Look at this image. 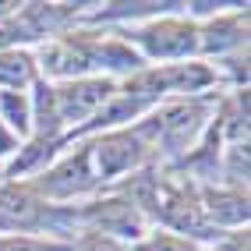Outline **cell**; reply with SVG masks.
Instances as JSON below:
<instances>
[{"label": "cell", "instance_id": "obj_13", "mask_svg": "<svg viewBox=\"0 0 251 251\" xmlns=\"http://www.w3.org/2000/svg\"><path fill=\"white\" fill-rule=\"evenodd\" d=\"M0 251H75V248L57 241H36V237H0Z\"/></svg>", "mask_w": 251, "mask_h": 251}, {"label": "cell", "instance_id": "obj_14", "mask_svg": "<svg viewBox=\"0 0 251 251\" xmlns=\"http://www.w3.org/2000/svg\"><path fill=\"white\" fill-rule=\"evenodd\" d=\"M142 251H195V244L174 237V233H152V241H145Z\"/></svg>", "mask_w": 251, "mask_h": 251}, {"label": "cell", "instance_id": "obj_12", "mask_svg": "<svg viewBox=\"0 0 251 251\" xmlns=\"http://www.w3.org/2000/svg\"><path fill=\"white\" fill-rule=\"evenodd\" d=\"M32 57L22 53V50H0V85L18 92L22 85H28L32 81Z\"/></svg>", "mask_w": 251, "mask_h": 251}, {"label": "cell", "instance_id": "obj_16", "mask_svg": "<svg viewBox=\"0 0 251 251\" xmlns=\"http://www.w3.org/2000/svg\"><path fill=\"white\" fill-rule=\"evenodd\" d=\"M11 152H18V138H14L11 131H7L4 124H0V159L11 156Z\"/></svg>", "mask_w": 251, "mask_h": 251}, {"label": "cell", "instance_id": "obj_11", "mask_svg": "<svg viewBox=\"0 0 251 251\" xmlns=\"http://www.w3.org/2000/svg\"><path fill=\"white\" fill-rule=\"evenodd\" d=\"M57 145L60 142H50V138H32L25 149H18V156L11 159L7 166V177H25V174H36L57 156Z\"/></svg>", "mask_w": 251, "mask_h": 251}, {"label": "cell", "instance_id": "obj_5", "mask_svg": "<svg viewBox=\"0 0 251 251\" xmlns=\"http://www.w3.org/2000/svg\"><path fill=\"white\" fill-rule=\"evenodd\" d=\"M135 43L142 46V60L145 57H156V60H177V57H191L198 53V28L188 22H174V18H163L152 22L135 32Z\"/></svg>", "mask_w": 251, "mask_h": 251}, {"label": "cell", "instance_id": "obj_1", "mask_svg": "<svg viewBox=\"0 0 251 251\" xmlns=\"http://www.w3.org/2000/svg\"><path fill=\"white\" fill-rule=\"evenodd\" d=\"M202 127H205V103H170L149 124L135 127V135L145 145L163 149L166 156H180V152H191Z\"/></svg>", "mask_w": 251, "mask_h": 251}, {"label": "cell", "instance_id": "obj_2", "mask_svg": "<svg viewBox=\"0 0 251 251\" xmlns=\"http://www.w3.org/2000/svg\"><path fill=\"white\" fill-rule=\"evenodd\" d=\"M113 96H117V85L110 78H75V81H64L60 89H53L60 127L64 124H89V117H96Z\"/></svg>", "mask_w": 251, "mask_h": 251}, {"label": "cell", "instance_id": "obj_8", "mask_svg": "<svg viewBox=\"0 0 251 251\" xmlns=\"http://www.w3.org/2000/svg\"><path fill=\"white\" fill-rule=\"evenodd\" d=\"M28 103H32V131H36V138L60 142V117H57L53 85H46V81H36V96H32Z\"/></svg>", "mask_w": 251, "mask_h": 251}, {"label": "cell", "instance_id": "obj_6", "mask_svg": "<svg viewBox=\"0 0 251 251\" xmlns=\"http://www.w3.org/2000/svg\"><path fill=\"white\" fill-rule=\"evenodd\" d=\"M43 71L50 78H85L89 71H96V43L85 36H71V39H53L50 46H43Z\"/></svg>", "mask_w": 251, "mask_h": 251}, {"label": "cell", "instance_id": "obj_10", "mask_svg": "<svg viewBox=\"0 0 251 251\" xmlns=\"http://www.w3.org/2000/svg\"><path fill=\"white\" fill-rule=\"evenodd\" d=\"M0 124L18 138H25L32 131V103L25 92H11V89L0 92Z\"/></svg>", "mask_w": 251, "mask_h": 251}, {"label": "cell", "instance_id": "obj_4", "mask_svg": "<svg viewBox=\"0 0 251 251\" xmlns=\"http://www.w3.org/2000/svg\"><path fill=\"white\" fill-rule=\"evenodd\" d=\"M78 223L99 237H121V241H138L145 233V216L127 198H103V202L85 205L78 212Z\"/></svg>", "mask_w": 251, "mask_h": 251}, {"label": "cell", "instance_id": "obj_3", "mask_svg": "<svg viewBox=\"0 0 251 251\" xmlns=\"http://www.w3.org/2000/svg\"><path fill=\"white\" fill-rule=\"evenodd\" d=\"M145 149L149 145L135 135V131H110V135H103L99 142H92L89 152H92V170H96L99 184L138 170L145 163Z\"/></svg>", "mask_w": 251, "mask_h": 251}, {"label": "cell", "instance_id": "obj_7", "mask_svg": "<svg viewBox=\"0 0 251 251\" xmlns=\"http://www.w3.org/2000/svg\"><path fill=\"white\" fill-rule=\"evenodd\" d=\"M99 184L96 170H92V152L89 145L81 152L60 159L53 170H43V191L50 198H75V195H85Z\"/></svg>", "mask_w": 251, "mask_h": 251}, {"label": "cell", "instance_id": "obj_15", "mask_svg": "<svg viewBox=\"0 0 251 251\" xmlns=\"http://www.w3.org/2000/svg\"><path fill=\"white\" fill-rule=\"evenodd\" d=\"M81 251H124L117 241H110V237H85V244H81Z\"/></svg>", "mask_w": 251, "mask_h": 251}, {"label": "cell", "instance_id": "obj_9", "mask_svg": "<svg viewBox=\"0 0 251 251\" xmlns=\"http://www.w3.org/2000/svg\"><path fill=\"white\" fill-rule=\"evenodd\" d=\"M216 223H230L241 226L248 223V198L237 191H205V205H202Z\"/></svg>", "mask_w": 251, "mask_h": 251}]
</instances>
